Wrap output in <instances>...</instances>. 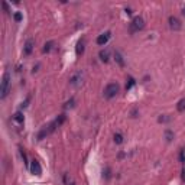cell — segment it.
Wrapping results in <instances>:
<instances>
[{
	"mask_svg": "<svg viewBox=\"0 0 185 185\" xmlns=\"http://www.w3.org/2000/svg\"><path fill=\"white\" fill-rule=\"evenodd\" d=\"M179 158H181V162H185V155H184V151H181V155H179Z\"/></svg>",
	"mask_w": 185,
	"mask_h": 185,
	"instance_id": "19",
	"label": "cell"
},
{
	"mask_svg": "<svg viewBox=\"0 0 185 185\" xmlns=\"http://www.w3.org/2000/svg\"><path fill=\"white\" fill-rule=\"evenodd\" d=\"M70 82L75 87L81 86V82H82V72L78 71V72H75V74H72L71 78H70Z\"/></svg>",
	"mask_w": 185,
	"mask_h": 185,
	"instance_id": "4",
	"label": "cell"
},
{
	"mask_svg": "<svg viewBox=\"0 0 185 185\" xmlns=\"http://www.w3.org/2000/svg\"><path fill=\"white\" fill-rule=\"evenodd\" d=\"M114 57H116V61L119 62L120 66H124V61H123V57H122V54H120V52H116V54H114Z\"/></svg>",
	"mask_w": 185,
	"mask_h": 185,
	"instance_id": "12",
	"label": "cell"
},
{
	"mask_svg": "<svg viewBox=\"0 0 185 185\" xmlns=\"http://www.w3.org/2000/svg\"><path fill=\"white\" fill-rule=\"evenodd\" d=\"M168 22H169V26H171L172 30H179L181 29V22L178 18H175V16H171Z\"/></svg>",
	"mask_w": 185,
	"mask_h": 185,
	"instance_id": "6",
	"label": "cell"
},
{
	"mask_svg": "<svg viewBox=\"0 0 185 185\" xmlns=\"http://www.w3.org/2000/svg\"><path fill=\"white\" fill-rule=\"evenodd\" d=\"M176 109H178V111H181V113H182V111H185V99H182L179 103H178Z\"/></svg>",
	"mask_w": 185,
	"mask_h": 185,
	"instance_id": "13",
	"label": "cell"
},
{
	"mask_svg": "<svg viewBox=\"0 0 185 185\" xmlns=\"http://www.w3.org/2000/svg\"><path fill=\"white\" fill-rule=\"evenodd\" d=\"M14 20H16V22H20V20H22V13L16 12V13H14Z\"/></svg>",
	"mask_w": 185,
	"mask_h": 185,
	"instance_id": "17",
	"label": "cell"
},
{
	"mask_svg": "<svg viewBox=\"0 0 185 185\" xmlns=\"http://www.w3.org/2000/svg\"><path fill=\"white\" fill-rule=\"evenodd\" d=\"M100 59L103 62H107L109 61V58H110V51L109 49H103V51H100Z\"/></svg>",
	"mask_w": 185,
	"mask_h": 185,
	"instance_id": "10",
	"label": "cell"
},
{
	"mask_svg": "<svg viewBox=\"0 0 185 185\" xmlns=\"http://www.w3.org/2000/svg\"><path fill=\"white\" fill-rule=\"evenodd\" d=\"M72 104H74V99H71L68 103L65 104V109H68V107H72Z\"/></svg>",
	"mask_w": 185,
	"mask_h": 185,
	"instance_id": "18",
	"label": "cell"
},
{
	"mask_svg": "<svg viewBox=\"0 0 185 185\" xmlns=\"http://www.w3.org/2000/svg\"><path fill=\"white\" fill-rule=\"evenodd\" d=\"M114 142L117 143V145L123 143V136H122L120 133H116V135H114Z\"/></svg>",
	"mask_w": 185,
	"mask_h": 185,
	"instance_id": "14",
	"label": "cell"
},
{
	"mask_svg": "<svg viewBox=\"0 0 185 185\" xmlns=\"http://www.w3.org/2000/svg\"><path fill=\"white\" fill-rule=\"evenodd\" d=\"M52 46H54L52 41H51V42H46V43H45V46H43V52H49V51L52 49Z\"/></svg>",
	"mask_w": 185,
	"mask_h": 185,
	"instance_id": "15",
	"label": "cell"
},
{
	"mask_svg": "<svg viewBox=\"0 0 185 185\" xmlns=\"http://www.w3.org/2000/svg\"><path fill=\"white\" fill-rule=\"evenodd\" d=\"M84 49H86V39H81V41H78L77 48H75L77 55H82V54H84Z\"/></svg>",
	"mask_w": 185,
	"mask_h": 185,
	"instance_id": "8",
	"label": "cell"
},
{
	"mask_svg": "<svg viewBox=\"0 0 185 185\" xmlns=\"http://www.w3.org/2000/svg\"><path fill=\"white\" fill-rule=\"evenodd\" d=\"M29 168H30V172H32L33 175H41V172H42V168L39 165V162L35 161V159L30 162V166H29Z\"/></svg>",
	"mask_w": 185,
	"mask_h": 185,
	"instance_id": "5",
	"label": "cell"
},
{
	"mask_svg": "<svg viewBox=\"0 0 185 185\" xmlns=\"http://www.w3.org/2000/svg\"><path fill=\"white\" fill-rule=\"evenodd\" d=\"M169 117H159V122H168Z\"/></svg>",
	"mask_w": 185,
	"mask_h": 185,
	"instance_id": "21",
	"label": "cell"
},
{
	"mask_svg": "<svg viewBox=\"0 0 185 185\" xmlns=\"http://www.w3.org/2000/svg\"><path fill=\"white\" fill-rule=\"evenodd\" d=\"M182 13H184V16H185V7H184V9H182Z\"/></svg>",
	"mask_w": 185,
	"mask_h": 185,
	"instance_id": "22",
	"label": "cell"
},
{
	"mask_svg": "<svg viewBox=\"0 0 185 185\" xmlns=\"http://www.w3.org/2000/svg\"><path fill=\"white\" fill-rule=\"evenodd\" d=\"M32 49H33V41L32 39H28V41H26V43H25V54H26V55H30V54H32Z\"/></svg>",
	"mask_w": 185,
	"mask_h": 185,
	"instance_id": "9",
	"label": "cell"
},
{
	"mask_svg": "<svg viewBox=\"0 0 185 185\" xmlns=\"http://www.w3.org/2000/svg\"><path fill=\"white\" fill-rule=\"evenodd\" d=\"M119 90H120L119 84H116V82H110V84H107L106 88H104V97L106 99H113V97L117 95Z\"/></svg>",
	"mask_w": 185,
	"mask_h": 185,
	"instance_id": "1",
	"label": "cell"
},
{
	"mask_svg": "<svg viewBox=\"0 0 185 185\" xmlns=\"http://www.w3.org/2000/svg\"><path fill=\"white\" fill-rule=\"evenodd\" d=\"M110 35H111V33H110V32H104V33H101V35H100L99 38H97V43H99L100 46H104L106 43L109 42Z\"/></svg>",
	"mask_w": 185,
	"mask_h": 185,
	"instance_id": "7",
	"label": "cell"
},
{
	"mask_svg": "<svg viewBox=\"0 0 185 185\" xmlns=\"http://www.w3.org/2000/svg\"><path fill=\"white\" fill-rule=\"evenodd\" d=\"M129 82L126 84V90H130L133 86H135V78H132V77H129Z\"/></svg>",
	"mask_w": 185,
	"mask_h": 185,
	"instance_id": "16",
	"label": "cell"
},
{
	"mask_svg": "<svg viewBox=\"0 0 185 185\" xmlns=\"http://www.w3.org/2000/svg\"><path fill=\"white\" fill-rule=\"evenodd\" d=\"M166 138H168V140H171V139H172V133L169 132V130L166 132Z\"/></svg>",
	"mask_w": 185,
	"mask_h": 185,
	"instance_id": "20",
	"label": "cell"
},
{
	"mask_svg": "<svg viewBox=\"0 0 185 185\" xmlns=\"http://www.w3.org/2000/svg\"><path fill=\"white\" fill-rule=\"evenodd\" d=\"M143 28H145V20H143V18L136 16V18L132 20V23H130V32L132 33L139 32V30H142Z\"/></svg>",
	"mask_w": 185,
	"mask_h": 185,
	"instance_id": "3",
	"label": "cell"
},
{
	"mask_svg": "<svg viewBox=\"0 0 185 185\" xmlns=\"http://www.w3.org/2000/svg\"><path fill=\"white\" fill-rule=\"evenodd\" d=\"M9 84H10V75L9 72L6 71L3 74V78H2V86H0V97L5 99L7 95V91H9Z\"/></svg>",
	"mask_w": 185,
	"mask_h": 185,
	"instance_id": "2",
	"label": "cell"
},
{
	"mask_svg": "<svg viewBox=\"0 0 185 185\" xmlns=\"http://www.w3.org/2000/svg\"><path fill=\"white\" fill-rule=\"evenodd\" d=\"M13 120L16 122V123H23V114L20 113V111H18V113H14Z\"/></svg>",
	"mask_w": 185,
	"mask_h": 185,
	"instance_id": "11",
	"label": "cell"
}]
</instances>
